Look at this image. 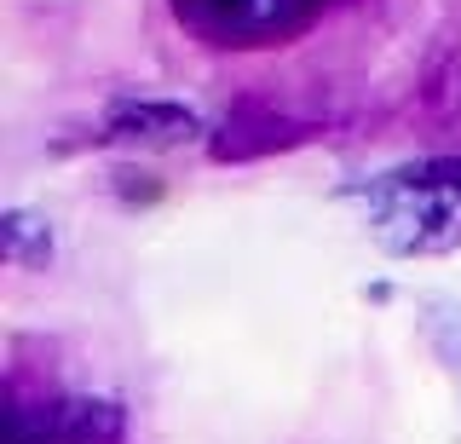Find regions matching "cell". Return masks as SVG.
Wrapping results in <instances>:
<instances>
[{
	"label": "cell",
	"instance_id": "cell-1",
	"mask_svg": "<svg viewBox=\"0 0 461 444\" xmlns=\"http://www.w3.org/2000/svg\"><path fill=\"white\" fill-rule=\"evenodd\" d=\"M369 237L386 254H450L461 249V156L386 168L357 185Z\"/></svg>",
	"mask_w": 461,
	"mask_h": 444
},
{
	"label": "cell",
	"instance_id": "cell-2",
	"mask_svg": "<svg viewBox=\"0 0 461 444\" xmlns=\"http://www.w3.org/2000/svg\"><path fill=\"white\" fill-rule=\"evenodd\" d=\"M167 6L208 47H277L352 0H167Z\"/></svg>",
	"mask_w": 461,
	"mask_h": 444
},
{
	"label": "cell",
	"instance_id": "cell-3",
	"mask_svg": "<svg viewBox=\"0 0 461 444\" xmlns=\"http://www.w3.org/2000/svg\"><path fill=\"white\" fill-rule=\"evenodd\" d=\"M122 410L110 398H52L41 410H18V444H115Z\"/></svg>",
	"mask_w": 461,
	"mask_h": 444
}]
</instances>
